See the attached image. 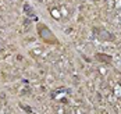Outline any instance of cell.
Instances as JSON below:
<instances>
[{
	"mask_svg": "<svg viewBox=\"0 0 121 114\" xmlns=\"http://www.w3.org/2000/svg\"><path fill=\"white\" fill-rule=\"evenodd\" d=\"M4 113H6V111H1V113H0V114H4Z\"/></svg>",
	"mask_w": 121,
	"mask_h": 114,
	"instance_id": "277c9868",
	"label": "cell"
},
{
	"mask_svg": "<svg viewBox=\"0 0 121 114\" xmlns=\"http://www.w3.org/2000/svg\"><path fill=\"white\" fill-rule=\"evenodd\" d=\"M110 7L116 13V15L121 18V0H111L110 1Z\"/></svg>",
	"mask_w": 121,
	"mask_h": 114,
	"instance_id": "7a4b0ae2",
	"label": "cell"
},
{
	"mask_svg": "<svg viewBox=\"0 0 121 114\" xmlns=\"http://www.w3.org/2000/svg\"><path fill=\"white\" fill-rule=\"evenodd\" d=\"M111 92H113V96L121 97V86L118 85V84H114V85L111 86Z\"/></svg>",
	"mask_w": 121,
	"mask_h": 114,
	"instance_id": "3957f363",
	"label": "cell"
},
{
	"mask_svg": "<svg viewBox=\"0 0 121 114\" xmlns=\"http://www.w3.org/2000/svg\"><path fill=\"white\" fill-rule=\"evenodd\" d=\"M48 10L50 17L57 22H68L70 20H73L77 13V8L74 4L63 3V1H56V3L49 4Z\"/></svg>",
	"mask_w": 121,
	"mask_h": 114,
	"instance_id": "6da1fadb",
	"label": "cell"
}]
</instances>
